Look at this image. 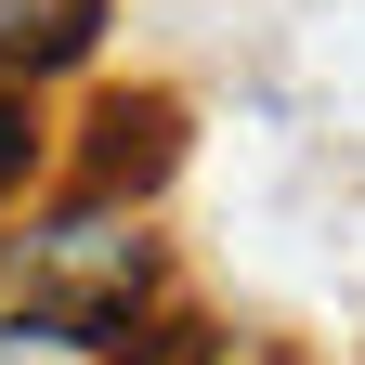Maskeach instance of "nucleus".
<instances>
[{
  "label": "nucleus",
  "mask_w": 365,
  "mask_h": 365,
  "mask_svg": "<svg viewBox=\"0 0 365 365\" xmlns=\"http://www.w3.org/2000/svg\"><path fill=\"white\" fill-rule=\"evenodd\" d=\"M105 39V0H0V78H53Z\"/></svg>",
  "instance_id": "obj_3"
},
{
  "label": "nucleus",
  "mask_w": 365,
  "mask_h": 365,
  "mask_svg": "<svg viewBox=\"0 0 365 365\" xmlns=\"http://www.w3.org/2000/svg\"><path fill=\"white\" fill-rule=\"evenodd\" d=\"M144 300H157V235L130 196H78V209L0 235V313H53V327L118 339Z\"/></svg>",
  "instance_id": "obj_1"
},
{
  "label": "nucleus",
  "mask_w": 365,
  "mask_h": 365,
  "mask_svg": "<svg viewBox=\"0 0 365 365\" xmlns=\"http://www.w3.org/2000/svg\"><path fill=\"white\" fill-rule=\"evenodd\" d=\"M0 365H118L91 327H53V313H0Z\"/></svg>",
  "instance_id": "obj_4"
},
{
  "label": "nucleus",
  "mask_w": 365,
  "mask_h": 365,
  "mask_svg": "<svg viewBox=\"0 0 365 365\" xmlns=\"http://www.w3.org/2000/svg\"><path fill=\"white\" fill-rule=\"evenodd\" d=\"M170 157H182V105H170V91H105L78 182H91V196H144V182H170Z\"/></svg>",
  "instance_id": "obj_2"
}]
</instances>
